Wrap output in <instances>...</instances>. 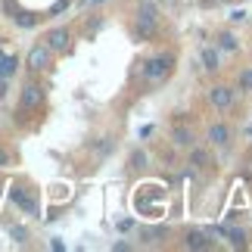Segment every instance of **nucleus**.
Returning <instances> with one entry per match:
<instances>
[{"mask_svg":"<svg viewBox=\"0 0 252 252\" xmlns=\"http://www.w3.org/2000/svg\"><path fill=\"white\" fill-rule=\"evenodd\" d=\"M137 19H153V22H159V6L153 3V0H140V6H137Z\"/></svg>","mask_w":252,"mask_h":252,"instance_id":"obj_12","label":"nucleus"},{"mask_svg":"<svg viewBox=\"0 0 252 252\" xmlns=\"http://www.w3.org/2000/svg\"><path fill=\"white\" fill-rule=\"evenodd\" d=\"M41 103H44V87H41V84H34V81H28V84L22 87L19 106H22V109H37Z\"/></svg>","mask_w":252,"mask_h":252,"instance_id":"obj_3","label":"nucleus"},{"mask_svg":"<svg viewBox=\"0 0 252 252\" xmlns=\"http://www.w3.org/2000/svg\"><path fill=\"white\" fill-rule=\"evenodd\" d=\"M112 147H115V140H112V137H103L100 143H96V156H100V159H106V156L112 153Z\"/></svg>","mask_w":252,"mask_h":252,"instance_id":"obj_18","label":"nucleus"},{"mask_svg":"<svg viewBox=\"0 0 252 252\" xmlns=\"http://www.w3.org/2000/svg\"><path fill=\"white\" fill-rule=\"evenodd\" d=\"M16 72V56H0V78H9Z\"/></svg>","mask_w":252,"mask_h":252,"instance_id":"obj_17","label":"nucleus"},{"mask_svg":"<svg viewBox=\"0 0 252 252\" xmlns=\"http://www.w3.org/2000/svg\"><path fill=\"white\" fill-rule=\"evenodd\" d=\"M100 3H106V0H81V6L87 9V6H100Z\"/></svg>","mask_w":252,"mask_h":252,"instance_id":"obj_24","label":"nucleus"},{"mask_svg":"<svg viewBox=\"0 0 252 252\" xmlns=\"http://www.w3.org/2000/svg\"><path fill=\"white\" fill-rule=\"evenodd\" d=\"M199 60H202V69H206V72H218L221 69V56H218L215 47H202Z\"/></svg>","mask_w":252,"mask_h":252,"instance_id":"obj_10","label":"nucleus"},{"mask_svg":"<svg viewBox=\"0 0 252 252\" xmlns=\"http://www.w3.org/2000/svg\"><path fill=\"white\" fill-rule=\"evenodd\" d=\"M249 72H252V65H249Z\"/></svg>","mask_w":252,"mask_h":252,"instance_id":"obj_25","label":"nucleus"},{"mask_svg":"<svg viewBox=\"0 0 252 252\" xmlns=\"http://www.w3.org/2000/svg\"><path fill=\"white\" fill-rule=\"evenodd\" d=\"M230 22H246V9H234V13H230Z\"/></svg>","mask_w":252,"mask_h":252,"instance_id":"obj_21","label":"nucleus"},{"mask_svg":"<svg viewBox=\"0 0 252 252\" xmlns=\"http://www.w3.org/2000/svg\"><path fill=\"white\" fill-rule=\"evenodd\" d=\"M171 65H174V53H159V56H153V60L143 63V81H150V84H156L162 78H168V72H171Z\"/></svg>","mask_w":252,"mask_h":252,"instance_id":"obj_1","label":"nucleus"},{"mask_svg":"<svg viewBox=\"0 0 252 252\" xmlns=\"http://www.w3.org/2000/svg\"><path fill=\"white\" fill-rule=\"evenodd\" d=\"M227 140H230V131H227L224 122H218V125L209 128V143L212 147H227Z\"/></svg>","mask_w":252,"mask_h":252,"instance_id":"obj_9","label":"nucleus"},{"mask_svg":"<svg viewBox=\"0 0 252 252\" xmlns=\"http://www.w3.org/2000/svg\"><path fill=\"white\" fill-rule=\"evenodd\" d=\"M9 199H13L16 206L25 212V215H41V206H37V199H34V196H28L22 187H13V190H9Z\"/></svg>","mask_w":252,"mask_h":252,"instance_id":"obj_4","label":"nucleus"},{"mask_svg":"<svg viewBox=\"0 0 252 252\" xmlns=\"http://www.w3.org/2000/svg\"><path fill=\"white\" fill-rule=\"evenodd\" d=\"M171 143H174L178 150H190L196 140H193V131L187 128V125H181V122H178V125L171 128Z\"/></svg>","mask_w":252,"mask_h":252,"instance_id":"obj_8","label":"nucleus"},{"mask_svg":"<svg viewBox=\"0 0 252 252\" xmlns=\"http://www.w3.org/2000/svg\"><path fill=\"white\" fill-rule=\"evenodd\" d=\"M215 240H212L209 230H187L184 234V249H212Z\"/></svg>","mask_w":252,"mask_h":252,"instance_id":"obj_6","label":"nucleus"},{"mask_svg":"<svg viewBox=\"0 0 252 252\" xmlns=\"http://www.w3.org/2000/svg\"><path fill=\"white\" fill-rule=\"evenodd\" d=\"M156 28H159V22H153V19H137V37H153L156 34Z\"/></svg>","mask_w":252,"mask_h":252,"instance_id":"obj_13","label":"nucleus"},{"mask_svg":"<svg viewBox=\"0 0 252 252\" xmlns=\"http://www.w3.org/2000/svg\"><path fill=\"white\" fill-rule=\"evenodd\" d=\"M6 162H9V153H6L3 147H0V168H3V165H6Z\"/></svg>","mask_w":252,"mask_h":252,"instance_id":"obj_23","label":"nucleus"},{"mask_svg":"<svg viewBox=\"0 0 252 252\" xmlns=\"http://www.w3.org/2000/svg\"><path fill=\"white\" fill-rule=\"evenodd\" d=\"M215 44L221 47V50H227V53H234V50H237V47H240V44H237V37H234V34H230V32H221Z\"/></svg>","mask_w":252,"mask_h":252,"instance_id":"obj_14","label":"nucleus"},{"mask_svg":"<svg viewBox=\"0 0 252 252\" xmlns=\"http://www.w3.org/2000/svg\"><path fill=\"white\" fill-rule=\"evenodd\" d=\"M44 44L50 47L53 53H65L69 50V32H65V28H53V32H47Z\"/></svg>","mask_w":252,"mask_h":252,"instance_id":"obj_7","label":"nucleus"},{"mask_svg":"<svg viewBox=\"0 0 252 252\" xmlns=\"http://www.w3.org/2000/svg\"><path fill=\"white\" fill-rule=\"evenodd\" d=\"M143 165H147V153H131V168H143Z\"/></svg>","mask_w":252,"mask_h":252,"instance_id":"obj_20","label":"nucleus"},{"mask_svg":"<svg viewBox=\"0 0 252 252\" xmlns=\"http://www.w3.org/2000/svg\"><path fill=\"white\" fill-rule=\"evenodd\" d=\"M187 153H190V165H196V168H206V165H209V150H202V147H196V143H193Z\"/></svg>","mask_w":252,"mask_h":252,"instance_id":"obj_11","label":"nucleus"},{"mask_svg":"<svg viewBox=\"0 0 252 252\" xmlns=\"http://www.w3.org/2000/svg\"><path fill=\"white\" fill-rule=\"evenodd\" d=\"M168 237V227H153V230H140V240H147V243H156V240Z\"/></svg>","mask_w":252,"mask_h":252,"instance_id":"obj_16","label":"nucleus"},{"mask_svg":"<svg viewBox=\"0 0 252 252\" xmlns=\"http://www.w3.org/2000/svg\"><path fill=\"white\" fill-rule=\"evenodd\" d=\"M13 19H16V25H22V28H32V25L37 22V19L28 16V13H19V16H13Z\"/></svg>","mask_w":252,"mask_h":252,"instance_id":"obj_19","label":"nucleus"},{"mask_svg":"<svg viewBox=\"0 0 252 252\" xmlns=\"http://www.w3.org/2000/svg\"><path fill=\"white\" fill-rule=\"evenodd\" d=\"M234 96H237V91L234 87H224V84H215L209 91V103L215 106V109H227L230 103H234Z\"/></svg>","mask_w":252,"mask_h":252,"instance_id":"obj_5","label":"nucleus"},{"mask_svg":"<svg viewBox=\"0 0 252 252\" xmlns=\"http://www.w3.org/2000/svg\"><path fill=\"white\" fill-rule=\"evenodd\" d=\"M237 91L240 94H252V72H249V65L243 72H240V78H237Z\"/></svg>","mask_w":252,"mask_h":252,"instance_id":"obj_15","label":"nucleus"},{"mask_svg":"<svg viewBox=\"0 0 252 252\" xmlns=\"http://www.w3.org/2000/svg\"><path fill=\"white\" fill-rule=\"evenodd\" d=\"M9 234H13V237L19 240V243H22V240L28 237V234H25V227H13V230H9Z\"/></svg>","mask_w":252,"mask_h":252,"instance_id":"obj_22","label":"nucleus"},{"mask_svg":"<svg viewBox=\"0 0 252 252\" xmlns=\"http://www.w3.org/2000/svg\"><path fill=\"white\" fill-rule=\"evenodd\" d=\"M50 63H53V50L47 44H34L32 50H28V69H32V72L50 69Z\"/></svg>","mask_w":252,"mask_h":252,"instance_id":"obj_2","label":"nucleus"}]
</instances>
